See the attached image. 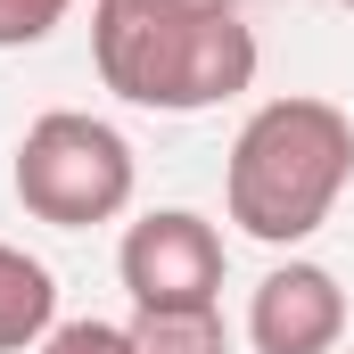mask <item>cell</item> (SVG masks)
<instances>
[{"instance_id": "cell-1", "label": "cell", "mask_w": 354, "mask_h": 354, "mask_svg": "<svg viewBox=\"0 0 354 354\" xmlns=\"http://www.w3.org/2000/svg\"><path fill=\"white\" fill-rule=\"evenodd\" d=\"M91 66L99 83L157 115H206L239 91H256V25L206 17L181 0H91Z\"/></svg>"}, {"instance_id": "cell-2", "label": "cell", "mask_w": 354, "mask_h": 354, "mask_svg": "<svg viewBox=\"0 0 354 354\" xmlns=\"http://www.w3.org/2000/svg\"><path fill=\"white\" fill-rule=\"evenodd\" d=\"M346 181H354V115L338 99L288 91L239 124L231 165H223V214L264 248H305L338 214Z\"/></svg>"}, {"instance_id": "cell-3", "label": "cell", "mask_w": 354, "mask_h": 354, "mask_svg": "<svg viewBox=\"0 0 354 354\" xmlns=\"http://www.w3.org/2000/svg\"><path fill=\"white\" fill-rule=\"evenodd\" d=\"M8 189L33 223L50 231H91V223H115L140 189V157L132 140L107 124V115H83V107H50L25 124L17 140V165H8Z\"/></svg>"}, {"instance_id": "cell-4", "label": "cell", "mask_w": 354, "mask_h": 354, "mask_svg": "<svg viewBox=\"0 0 354 354\" xmlns=\"http://www.w3.org/2000/svg\"><path fill=\"white\" fill-rule=\"evenodd\" d=\"M223 272H231L223 231L198 206H149L115 248V280H124L132 313H214Z\"/></svg>"}, {"instance_id": "cell-5", "label": "cell", "mask_w": 354, "mask_h": 354, "mask_svg": "<svg viewBox=\"0 0 354 354\" xmlns=\"http://www.w3.org/2000/svg\"><path fill=\"white\" fill-rule=\"evenodd\" d=\"M346 338V288L330 264H272L248 297V346L256 354H330Z\"/></svg>"}, {"instance_id": "cell-6", "label": "cell", "mask_w": 354, "mask_h": 354, "mask_svg": "<svg viewBox=\"0 0 354 354\" xmlns=\"http://www.w3.org/2000/svg\"><path fill=\"white\" fill-rule=\"evenodd\" d=\"M58 330V280L41 256L0 239V354H25Z\"/></svg>"}, {"instance_id": "cell-7", "label": "cell", "mask_w": 354, "mask_h": 354, "mask_svg": "<svg viewBox=\"0 0 354 354\" xmlns=\"http://www.w3.org/2000/svg\"><path fill=\"white\" fill-rule=\"evenodd\" d=\"M132 354H231L223 305L214 313H132Z\"/></svg>"}, {"instance_id": "cell-8", "label": "cell", "mask_w": 354, "mask_h": 354, "mask_svg": "<svg viewBox=\"0 0 354 354\" xmlns=\"http://www.w3.org/2000/svg\"><path fill=\"white\" fill-rule=\"evenodd\" d=\"M66 8H75V0H0V50H33V41H50V33L66 25Z\"/></svg>"}, {"instance_id": "cell-9", "label": "cell", "mask_w": 354, "mask_h": 354, "mask_svg": "<svg viewBox=\"0 0 354 354\" xmlns=\"http://www.w3.org/2000/svg\"><path fill=\"white\" fill-rule=\"evenodd\" d=\"M41 354H132V330H115V322H58Z\"/></svg>"}, {"instance_id": "cell-10", "label": "cell", "mask_w": 354, "mask_h": 354, "mask_svg": "<svg viewBox=\"0 0 354 354\" xmlns=\"http://www.w3.org/2000/svg\"><path fill=\"white\" fill-rule=\"evenodd\" d=\"M181 8H206V17H239V0H181Z\"/></svg>"}, {"instance_id": "cell-11", "label": "cell", "mask_w": 354, "mask_h": 354, "mask_svg": "<svg viewBox=\"0 0 354 354\" xmlns=\"http://www.w3.org/2000/svg\"><path fill=\"white\" fill-rule=\"evenodd\" d=\"M338 8H354V0H338Z\"/></svg>"}]
</instances>
